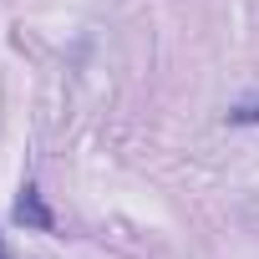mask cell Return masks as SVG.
Returning a JSON list of instances; mask_svg holds the SVG:
<instances>
[{
  "label": "cell",
  "mask_w": 259,
  "mask_h": 259,
  "mask_svg": "<svg viewBox=\"0 0 259 259\" xmlns=\"http://www.w3.org/2000/svg\"><path fill=\"white\" fill-rule=\"evenodd\" d=\"M229 122H239V127H249V122H259V97H254V102H239V107L229 112Z\"/></svg>",
  "instance_id": "7a4b0ae2"
},
{
  "label": "cell",
  "mask_w": 259,
  "mask_h": 259,
  "mask_svg": "<svg viewBox=\"0 0 259 259\" xmlns=\"http://www.w3.org/2000/svg\"><path fill=\"white\" fill-rule=\"evenodd\" d=\"M16 224L41 229V234H51V229H56V219H51V208L41 203V188H36V183H26V188H21V198H16Z\"/></svg>",
  "instance_id": "6da1fadb"
},
{
  "label": "cell",
  "mask_w": 259,
  "mask_h": 259,
  "mask_svg": "<svg viewBox=\"0 0 259 259\" xmlns=\"http://www.w3.org/2000/svg\"><path fill=\"white\" fill-rule=\"evenodd\" d=\"M0 259H11V254H6V239H0Z\"/></svg>",
  "instance_id": "3957f363"
}]
</instances>
